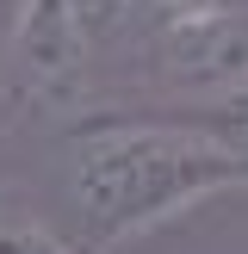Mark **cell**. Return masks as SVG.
<instances>
[{
  "label": "cell",
  "mask_w": 248,
  "mask_h": 254,
  "mask_svg": "<svg viewBox=\"0 0 248 254\" xmlns=\"http://www.w3.org/2000/svg\"><path fill=\"white\" fill-rule=\"evenodd\" d=\"M242 186L248 161L186 118H87L62 143V205L74 254H112Z\"/></svg>",
  "instance_id": "1"
},
{
  "label": "cell",
  "mask_w": 248,
  "mask_h": 254,
  "mask_svg": "<svg viewBox=\"0 0 248 254\" xmlns=\"http://www.w3.org/2000/svg\"><path fill=\"white\" fill-rule=\"evenodd\" d=\"M93 31L74 0H25L0 37V124L6 130H81L99 106Z\"/></svg>",
  "instance_id": "2"
},
{
  "label": "cell",
  "mask_w": 248,
  "mask_h": 254,
  "mask_svg": "<svg viewBox=\"0 0 248 254\" xmlns=\"http://www.w3.org/2000/svg\"><path fill=\"white\" fill-rule=\"evenodd\" d=\"M248 87V6H217L198 19H168L149 37V93L168 99V118H192V112L230 99Z\"/></svg>",
  "instance_id": "3"
},
{
  "label": "cell",
  "mask_w": 248,
  "mask_h": 254,
  "mask_svg": "<svg viewBox=\"0 0 248 254\" xmlns=\"http://www.w3.org/2000/svg\"><path fill=\"white\" fill-rule=\"evenodd\" d=\"M192 130H205V136H217L230 155H242L248 161V87H236L230 99H217V106H205V112H192Z\"/></svg>",
  "instance_id": "4"
},
{
  "label": "cell",
  "mask_w": 248,
  "mask_h": 254,
  "mask_svg": "<svg viewBox=\"0 0 248 254\" xmlns=\"http://www.w3.org/2000/svg\"><path fill=\"white\" fill-rule=\"evenodd\" d=\"M0 254H74V248H68V236L50 230L44 217L12 211V217H0Z\"/></svg>",
  "instance_id": "5"
},
{
  "label": "cell",
  "mask_w": 248,
  "mask_h": 254,
  "mask_svg": "<svg viewBox=\"0 0 248 254\" xmlns=\"http://www.w3.org/2000/svg\"><path fill=\"white\" fill-rule=\"evenodd\" d=\"M155 12V25H168V19H198V12H217V6H230V0H136V12Z\"/></svg>",
  "instance_id": "6"
},
{
  "label": "cell",
  "mask_w": 248,
  "mask_h": 254,
  "mask_svg": "<svg viewBox=\"0 0 248 254\" xmlns=\"http://www.w3.org/2000/svg\"><path fill=\"white\" fill-rule=\"evenodd\" d=\"M19 12H25V0H0V37H6V25L19 19Z\"/></svg>",
  "instance_id": "7"
}]
</instances>
